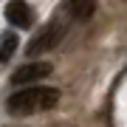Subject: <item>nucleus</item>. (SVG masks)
<instances>
[{"instance_id": "5", "label": "nucleus", "mask_w": 127, "mask_h": 127, "mask_svg": "<svg viewBox=\"0 0 127 127\" xmlns=\"http://www.w3.org/2000/svg\"><path fill=\"white\" fill-rule=\"evenodd\" d=\"M96 3L99 0H71V17L73 20H88L96 11Z\"/></svg>"}, {"instance_id": "3", "label": "nucleus", "mask_w": 127, "mask_h": 127, "mask_svg": "<svg viewBox=\"0 0 127 127\" xmlns=\"http://www.w3.org/2000/svg\"><path fill=\"white\" fill-rule=\"evenodd\" d=\"M45 76H51V62H28V65H23V68L14 71L11 82L14 85H28L31 88L34 82H40Z\"/></svg>"}, {"instance_id": "2", "label": "nucleus", "mask_w": 127, "mask_h": 127, "mask_svg": "<svg viewBox=\"0 0 127 127\" xmlns=\"http://www.w3.org/2000/svg\"><path fill=\"white\" fill-rule=\"evenodd\" d=\"M62 37H65V26H59V23L45 26L42 31H37V37L31 42H28V54H45V51H51L59 40H62Z\"/></svg>"}, {"instance_id": "1", "label": "nucleus", "mask_w": 127, "mask_h": 127, "mask_svg": "<svg viewBox=\"0 0 127 127\" xmlns=\"http://www.w3.org/2000/svg\"><path fill=\"white\" fill-rule=\"evenodd\" d=\"M59 102V91L57 88H40V85H31L26 91H17L9 96L6 107H9L11 116H31V113H42V110H51L57 107Z\"/></svg>"}, {"instance_id": "4", "label": "nucleus", "mask_w": 127, "mask_h": 127, "mask_svg": "<svg viewBox=\"0 0 127 127\" xmlns=\"http://www.w3.org/2000/svg\"><path fill=\"white\" fill-rule=\"evenodd\" d=\"M6 20L17 28H28L34 23V11L26 0H11V3H6Z\"/></svg>"}, {"instance_id": "6", "label": "nucleus", "mask_w": 127, "mask_h": 127, "mask_svg": "<svg viewBox=\"0 0 127 127\" xmlns=\"http://www.w3.org/2000/svg\"><path fill=\"white\" fill-rule=\"evenodd\" d=\"M14 48H17V34H3L0 37V65L6 62V59H9L11 54H14Z\"/></svg>"}]
</instances>
